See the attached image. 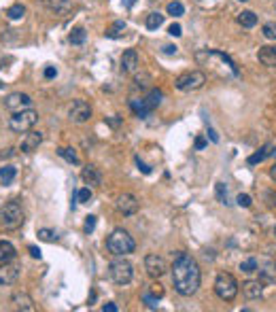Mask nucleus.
Listing matches in <instances>:
<instances>
[{
    "instance_id": "obj_1",
    "label": "nucleus",
    "mask_w": 276,
    "mask_h": 312,
    "mask_svg": "<svg viewBox=\"0 0 276 312\" xmlns=\"http://www.w3.org/2000/svg\"><path fill=\"white\" fill-rule=\"evenodd\" d=\"M200 280H202V272H200L196 259L183 251L177 253L172 261V285L179 295H193L200 289Z\"/></svg>"
},
{
    "instance_id": "obj_2",
    "label": "nucleus",
    "mask_w": 276,
    "mask_h": 312,
    "mask_svg": "<svg viewBox=\"0 0 276 312\" xmlns=\"http://www.w3.org/2000/svg\"><path fill=\"white\" fill-rule=\"evenodd\" d=\"M107 249L110 255L123 257V255H130V253L136 251V242L126 229H113V234L107 238Z\"/></svg>"
},
{
    "instance_id": "obj_3",
    "label": "nucleus",
    "mask_w": 276,
    "mask_h": 312,
    "mask_svg": "<svg viewBox=\"0 0 276 312\" xmlns=\"http://www.w3.org/2000/svg\"><path fill=\"white\" fill-rule=\"evenodd\" d=\"M23 225V210L21 206L11 200V202L0 206V227L4 229H17Z\"/></svg>"
},
{
    "instance_id": "obj_4",
    "label": "nucleus",
    "mask_w": 276,
    "mask_h": 312,
    "mask_svg": "<svg viewBox=\"0 0 276 312\" xmlns=\"http://www.w3.org/2000/svg\"><path fill=\"white\" fill-rule=\"evenodd\" d=\"M215 293L223 302H232L238 295V282L230 272H219L215 280Z\"/></svg>"
},
{
    "instance_id": "obj_5",
    "label": "nucleus",
    "mask_w": 276,
    "mask_h": 312,
    "mask_svg": "<svg viewBox=\"0 0 276 312\" xmlns=\"http://www.w3.org/2000/svg\"><path fill=\"white\" fill-rule=\"evenodd\" d=\"M37 121H38L37 110L23 109V110L13 113V117L9 119V128H11V132H15V134H26V132H30V129L34 128V123Z\"/></svg>"
},
{
    "instance_id": "obj_6",
    "label": "nucleus",
    "mask_w": 276,
    "mask_h": 312,
    "mask_svg": "<svg viewBox=\"0 0 276 312\" xmlns=\"http://www.w3.org/2000/svg\"><path fill=\"white\" fill-rule=\"evenodd\" d=\"M109 276L110 280L115 282V285H128V282L132 280L134 276V268L130 261H126V259H115V261L109 263Z\"/></svg>"
},
{
    "instance_id": "obj_7",
    "label": "nucleus",
    "mask_w": 276,
    "mask_h": 312,
    "mask_svg": "<svg viewBox=\"0 0 276 312\" xmlns=\"http://www.w3.org/2000/svg\"><path fill=\"white\" fill-rule=\"evenodd\" d=\"M204 83H206V74L200 73V70H189V73H183L177 76L174 87L179 92H193V90H200Z\"/></svg>"
},
{
    "instance_id": "obj_8",
    "label": "nucleus",
    "mask_w": 276,
    "mask_h": 312,
    "mask_svg": "<svg viewBox=\"0 0 276 312\" xmlns=\"http://www.w3.org/2000/svg\"><path fill=\"white\" fill-rule=\"evenodd\" d=\"M145 270H147V274H149L151 278H162V276L166 274V270H168V263H166V259H164L162 255L151 253V255L145 257Z\"/></svg>"
},
{
    "instance_id": "obj_9",
    "label": "nucleus",
    "mask_w": 276,
    "mask_h": 312,
    "mask_svg": "<svg viewBox=\"0 0 276 312\" xmlns=\"http://www.w3.org/2000/svg\"><path fill=\"white\" fill-rule=\"evenodd\" d=\"M90 117H92V107L85 100H74L73 107L68 109V119L73 123H85L90 121Z\"/></svg>"
},
{
    "instance_id": "obj_10",
    "label": "nucleus",
    "mask_w": 276,
    "mask_h": 312,
    "mask_svg": "<svg viewBox=\"0 0 276 312\" xmlns=\"http://www.w3.org/2000/svg\"><path fill=\"white\" fill-rule=\"evenodd\" d=\"M140 208V202L136 200V196H132V193H121L119 198H117V210H119L121 215L126 217H132L136 215Z\"/></svg>"
},
{
    "instance_id": "obj_11",
    "label": "nucleus",
    "mask_w": 276,
    "mask_h": 312,
    "mask_svg": "<svg viewBox=\"0 0 276 312\" xmlns=\"http://www.w3.org/2000/svg\"><path fill=\"white\" fill-rule=\"evenodd\" d=\"M30 104H32V98L28 96V93H21V92L9 93L7 100H4V107H7L9 110H13V113L23 110V109H30Z\"/></svg>"
},
{
    "instance_id": "obj_12",
    "label": "nucleus",
    "mask_w": 276,
    "mask_h": 312,
    "mask_svg": "<svg viewBox=\"0 0 276 312\" xmlns=\"http://www.w3.org/2000/svg\"><path fill=\"white\" fill-rule=\"evenodd\" d=\"M21 266L17 263H0V285H15L19 280Z\"/></svg>"
},
{
    "instance_id": "obj_13",
    "label": "nucleus",
    "mask_w": 276,
    "mask_h": 312,
    "mask_svg": "<svg viewBox=\"0 0 276 312\" xmlns=\"http://www.w3.org/2000/svg\"><path fill=\"white\" fill-rule=\"evenodd\" d=\"M138 54H136V49H126L123 51V55H121V73H136V68H138Z\"/></svg>"
},
{
    "instance_id": "obj_14",
    "label": "nucleus",
    "mask_w": 276,
    "mask_h": 312,
    "mask_svg": "<svg viewBox=\"0 0 276 312\" xmlns=\"http://www.w3.org/2000/svg\"><path fill=\"white\" fill-rule=\"evenodd\" d=\"M268 157H276V145H272V143H266L259 151L253 153V155H251L246 162H249V166H257V164H261L263 160H268Z\"/></svg>"
},
{
    "instance_id": "obj_15",
    "label": "nucleus",
    "mask_w": 276,
    "mask_h": 312,
    "mask_svg": "<svg viewBox=\"0 0 276 312\" xmlns=\"http://www.w3.org/2000/svg\"><path fill=\"white\" fill-rule=\"evenodd\" d=\"M40 143H43V134L40 132H26V136H23L19 149H21V153H32V151L38 149Z\"/></svg>"
},
{
    "instance_id": "obj_16",
    "label": "nucleus",
    "mask_w": 276,
    "mask_h": 312,
    "mask_svg": "<svg viewBox=\"0 0 276 312\" xmlns=\"http://www.w3.org/2000/svg\"><path fill=\"white\" fill-rule=\"evenodd\" d=\"M81 179L85 181V185H90V187H100L102 185V172L96 168V166H85L83 168V172H81Z\"/></svg>"
},
{
    "instance_id": "obj_17",
    "label": "nucleus",
    "mask_w": 276,
    "mask_h": 312,
    "mask_svg": "<svg viewBox=\"0 0 276 312\" xmlns=\"http://www.w3.org/2000/svg\"><path fill=\"white\" fill-rule=\"evenodd\" d=\"M257 60H259L263 66L274 68L276 66V47H272V45L259 47V51H257Z\"/></svg>"
},
{
    "instance_id": "obj_18",
    "label": "nucleus",
    "mask_w": 276,
    "mask_h": 312,
    "mask_svg": "<svg viewBox=\"0 0 276 312\" xmlns=\"http://www.w3.org/2000/svg\"><path fill=\"white\" fill-rule=\"evenodd\" d=\"M242 293H244L246 299H259L263 295L261 280H246V282H242Z\"/></svg>"
},
{
    "instance_id": "obj_19",
    "label": "nucleus",
    "mask_w": 276,
    "mask_h": 312,
    "mask_svg": "<svg viewBox=\"0 0 276 312\" xmlns=\"http://www.w3.org/2000/svg\"><path fill=\"white\" fill-rule=\"evenodd\" d=\"M259 280L261 285H276V263L270 261L263 266V270H259Z\"/></svg>"
},
{
    "instance_id": "obj_20",
    "label": "nucleus",
    "mask_w": 276,
    "mask_h": 312,
    "mask_svg": "<svg viewBox=\"0 0 276 312\" xmlns=\"http://www.w3.org/2000/svg\"><path fill=\"white\" fill-rule=\"evenodd\" d=\"M38 2L43 4L47 11H54V13H66L70 9L68 0H38Z\"/></svg>"
},
{
    "instance_id": "obj_21",
    "label": "nucleus",
    "mask_w": 276,
    "mask_h": 312,
    "mask_svg": "<svg viewBox=\"0 0 276 312\" xmlns=\"http://www.w3.org/2000/svg\"><path fill=\"white\" fill-rule=\"evenodd\" d=\"M17 255V251H15V246L9 242V240H0V263H9V261H13Z\"/></svg>"
},
{
    "instance_id": "obj_22",
    "label": "nucleus",
    "mask_w": 276,
    "mask_h": 312,
    "mask_svg": "<svg viewBox=\"0 0 276 312\" xmlns=\"http://www.w3.org/2000/svg\"><path fill=\"white\" fill-rule=\"evenodd\" d=\"M13 302L19 310H26V312H34V302L30 299V295H26V293H19L17 291L13 295Z\"/></svg>"
},
{
    "instance_id": "obj_23",
    "label": "nucleus",
    "mask_w": 276,
    "mask_h": 312,
    "mask_svg": "<svg viewBox=\"0 0 276 312\" xmlns=\"http://www.w3.org/2000/svg\"><path fill=\"white\" fill-rule=\"evenodd\" d=\"M130 109L134 110V115H136V117H140V119H145V117L151 113V109L147 107L145 98H143V100H136V98H132V100H130Z\"/></svg>"
},
{
    "instance_id": "obj_24",
    "label": "nucleus",
    "mask_w": 276,
    "mask_h": 312,
    "mask_svg": "<svg viewBox=\"0 0 276 312\" xmlns=\"http://www.w3.org/2000/svg\"><path fill=\"white\" fill-rule=\"evenodd\" d=\"M238 23L242 28H253V26H257V15L253 13V11H242V13H238Z\"/></svg>"
},
{
    "instance_id": "obj_25",
    "label": "nucleus",
    "mask_w": 276,
    "mask_h": 312,
    "mask_svg": "<svg viewBox=\"0 0 276 312\" xmlns=\"http://www.w3.org/2000/svg\"><path fill=\"white\" fill-rule=\"evenodd\" d=\"M15 176H17V170H15L13 166H4V168H0V183H2L4 187L13 183Z\"/></svg>"
},
{
    "instance_id": "obj_26",
    "label": "nucleus",
    "mask_w": 276,
    "mask_h": 312,
    "mask_svg": "<svg viewBox=\"0 0 276 312\" xmlns=\"http://www.w3.org/2000/svg\"><path fill=\"white\" fill-rule=\"evenodd\" d=\"M123 30H126V21H115L110 28H107L104 37L107 38H119V37H123Z\"/></svg>"
},
{
    "instance_id": "obj_27",
    "label": "nucleus",
    "mask_w": 276,
    "mask_h": 312,
    "mask_svg": "<svg viewBox=\"0 0 276 312\" xmlns=\"http://www.w3.org/2000/svg\"><path fill=\"white\" fill-rule=\"evenodd\" d=\"M162 98H164V93H162L160 90H151V92H149V96L145 98V102H147V107H149L151 110H153V109H157V107H160Z\"/></svg>"
},
{
    "instance_id": "obj_28",
    "label": "nucleus",
    "mask_w": 276,
    "mask_h": 312,
    "mask_svg": "<svg viewBox=\"0 0 276 312\" xmlns=\"http://www.w3.org/2000/svg\"><path fill=\"white\" fill-rule=\"evenodd\" d=\"M162 23H164V15L162 13H149L147 15V28H149V30H157Z\"/></svg>"
},
{
    "instance_id": "obj_29",
    "label": "nucleus",
    "mask_w": 276,
    "mask_h": 312,
    "mask_svg": "<svg viewBox=\"0 0 276 312\" xmlns=\"http://www.w3.org/2000/svg\"><path fill=\"white\" fill-rule=\"evenodd\" d=\"M23 15H26V7H23V4H13V7H9V11H7V17L13 21L21 19Z\"/></svg>"
},
{
    "instance_id": "obj_30",
    "label": "nucleus",
    "mask_w": 276,
    "mask_h": 312,
    "mask_svg": "<svg viewBox=\"0 0 276 312\" xmlns=\"http://www.w3.org/2000/svg\"><path fill=\"white\" fill-rule=\"evenodd\" d=\"M60 153V157H64L68 164H79V155L74 153V149H68V147H62V149H57Z\"/></svg>"
},
{
    "instance_id": "obj_31",
    "label": "nucleus",
    "mask_w": 276,
    "mask_h": 312,
    "mask_svg": "<svg viewBox=\"0 0 276 312\" xmlns=\"http://www.w3.org/2000/svg\"><path fill=\"white\" fill-rule=\"evenodd\" d=\"M215 193H217V200H219L221 204H230V196H227V185L225 183H217Z\"/></svg>"
},
{
    "instance_id": "obj_32",
    "label": "nucleus",
    "mask_w": 276,
    "mask_h": 312,
    "mask_svg": "<svg viewBox=\"0 0 276 312\" xmlns=\"http://www.w3.org/2000/svg\"><path fill=\"white\" fill-rule=\"evenodd\" d=\"M85 37H87V34H85L83 28H74V30L70 32L68 40H70L73 45H83V43H85Z\"/></svg>"
},
{
    "instance_id": "obj_33",
    "label": "nucleus",
    "mask_w": 276,
    "mask_h": 312,
    "mask_svg": "<svg viewBox=\"0 0 276 312\" xmlns=\"http://www.w3.org/2000/svg\"><path fill=\"white\" fill-rule=\"evenodd\" d=\"M240 270H242L244 274H253V272H257V259H255V257L244 259V261L240 263Z\"/></svg>"
},
{
    "instance_id": "obj_34",
    "label": "nucleus",
    "mask_w": 276,
    "mask_h": 312,
    "mask_svg": "<svg viewBox=\"0 0 276 312\" xmlns=\"http://www.w3.org/2000/svg\"><path fill=\"white\" fill-rule=\"evenodd\" d=\"M261 32H263V37H266L268 40H276V21H268V23H263Z\"/></svg>"
},
{
    "instance_id": "obj_35",
    "label": "nucleus",
    "mask_w": 276,
    "mask_h": 312,
    "mask_svg": "<svg viewBox=\"0 0 276 312\" xmlns=\"http://www.w3.org/2000/svg\"><path fill=\"white\" fill-rule=\"evenodd\" d=\"M38 240H43V242H55L57 236L54 229H38Z\"/></svg>"
},
{
    "instance_id": "obj_36",
    "label": "nucleus",
    "mask_w": 276,
    "mask_h": 312,
    "mask_svg": "<svg viewBox=\"0 0 276 312\" xmlns=\"http://www.w3.org/2000/svg\"><path fill=\"white\" fill-rule=\"evenodd\" d=\"M166 11H168V15H172V17H181L185 13V7L181 2H170Z\"/></svg>"
},
{
    "instance_id": "obj_37",
    "label": "nucleus",
    "mask_w": 276,
    "mask_h": 312,
    "mask_svg": "<svg viewBox=\"0 0 276 312\" xmlns=\"http://www.w3.org/2000/svg\"><path fill=\"white\" fill-rule=\"evenodd\" d=\"M77 200H79V204H87L92 200V189L90 187H83V189H79L77 191Z\"/></svg>"
},
{
    "instance_id": "obj_38",
    "label": "nucleus",
    "mask_w": 276,
    "mask_h": 312,
    "mask_svg": "<svg viewBox=\"0 0 276 312\" xmlns=\"http://www.w3.org/2000/svg\"><path fill=\"white\" fill-rule=\"evenodd\" d=\"M134 83H136V87H147V85L151 83V76L147 74V73H140V74L134 76Z\"/></svg>"
},
{
    "instance_id": "obj_39",
    "label": "nucleus",
    "mask_w": 276,
    "mask_h": 312,
    "mask_svg": "<svg viewBox=\"0 0 276 312\" xmlns=\"http://www.w3.org/2000/svg\"><path fill=\"white\" fill-rule=\"evenodd\" d=\"M143 299H145V304L149 306L151 310H153V308H157V299H160V297H155L151 291H145V293H143Z\"/></svg>"
},
{
    "instance_id": "obj_40",
    "label": "nucleus",
    "mask_w": 276,
    "mask_h": 312,
    "mask_svg": "<svg viewBox=\"0 0 276 312\" xmlns=\"http://www.w3.org/2000/svg\"><path fill=\"white\" fill-rule=\"evenodd\" d=\"M236 202L240 208H251V204H253V200H251V196H246V193H240V196L236 198Z\"/></svg>"
},
{
    "instance_id": "obj_41",
    "label": "nucleus",
    "mask_w": 276,
    "mask_h": 312,
    "mask_svg": "<svg viewBox=\"0 0 276 312\" xmlns=\"http://www.w3.org/2000/svg\"><path fill=\"white\" fill-rule=\"evenodd\" d=\"M93 227H96V217H93V215H87V217H85L83 232H85V234H92V232H93Z\"/></svg>"
},
{
    "instance_id": "obj_42",
    "label": "nucleus",
    "mask_w": 276,
    "mask_h": 312,
    "mask_svg": "<svg viewBox=\"0 0 276 312\" xmlns=\"http://www.w3.org/2000/svg\"><path fill=\"white\" fill-rule=\"evenodd\" d=\"M263 198H266V204L270 208H276V193L274 191H263Z\"/></svg>"
},
{
    "instance_id": "obj_43",
    "label": "nucleus",
    "mask_w": 276,
    "mask_h": 312,
    "mask_svg": "<svg viewBox=\"0 0 276 312\" xmlns=\"http://www.w3.org/2000/svg\"><path fill=\"white\" fill-rule=\"evenodd\" d=\"M168 34H170V37H181V34H183V28H181V23H172V26L168 28Z\"/></svg>"
},
{
    "instance_id": "obj_44",
    "label": "nucleus",
    "mask_w": 276,
    "mask_h": 312,
    "mask_svg": "<svg viewBox=\"0 0 276 312\" xmlns=\"http://www.w3.org/2000/svg\"><path fill=\"white\" fill-rule=\"evenodd\" d=\"M136 166H138V170L143 174H151V166H147L145 162H140V157H136Z\"/></svg>"
},
{
    "instance_id": "obj_45",
    "label": "nucleus",
    "mask_w": 276,
    "mask_h": 312,
    "mask_svg": "<svg viewBox=\"0 0 276 312\" xmlns=\"http://www.w3.org/2000/svg\"><path fill=\"white\" fill-rule=\"evenodd\" d=\"M206 145H208V140L204 138V136H198V138H196V143H193V147H196L198 151H202V149H204V147H206Z\"/></svg>"
},
{
    "instance_id": "obj_46",
    "label": "nucleus",
    "mask_w": 276,
    "mask_h": 312,
    "mask_svg": "<svg viewBox=\"0 0 276 312\" xmlns=\"http://www.w3.org/2000/svg\"><path fill=\"white\" fill-rule=\"evenodd\" d=\"M151 293H153L155 297H162L164 295V289H162V285H151V289H149Z\"/></svg>"
},
{
    "instance_id": "obj_47",
    "label": "nucleus",
    "mask_w": 276,
    "mask_h": 312,
    "mask_svg": "<svg viewBox=\"0 0 276 312\" xmlns=\"http://www.w3.org/2000/svg\"><path fill=\"white\" fill-rule=\"evenodd\" d=\"M55 74H57V70L54 66H47L45 68V79H55Z\"/></svg>"
},
{
    "instance_id": "obj_48",
    "label": "nucleus",
    "mask_w": 276,
    "mask_h": 312,
    "mask_svg": "<svg viewBox=\"0 0 276 312\" xmlns=\"http://www.w3.org/2000/svg\"><path fill=\"white\" fill-rule=\"evenodd\" d=\"M28 251H30V255H32L34 259H40V249H37V246H30Z\"/></svg>"
},
{
    "instance_id": "obj_49",
    "label": "nucleus",
    "mask_w": 276,
    "mask_h": 312,
    "mask_svg": "<svg viewBox=\"0 0 276 312\" xmlns=\"http://www.w3.org/2000/svg\"><path fill=\"white\" fill-rule=\"evenodd\" d=\"M102 310H104V312H117V306L109 302V304H104V306H102Z\"/></svg>"
},
{
    "instance_id": "obj_50",
    "label": "nucleus",
    "mask_w": 276,
    "mask_h": 312,
    "mask_svg": "<svg viewBox=\"0 0 276 312\" xmlns=\"http://www.w3.org/2000/svg\"><path fill=\"white\" fill-rule=\"evenodd\" d=\"M164 54H168V55L177 54V47H172V45H166V47H164Z\"/></svg>"
},
{
    "instance_id": "obj_51",
    "label": "nucleus",
    "mask_w": 276,
    "mask_h": 312,
    "mask_svg": "<svg viewBox=\"0 0 276 312\" xmlns=\"http://www.w3.org/2000/svg\"><path fill=\"white\" fill-rule=\"evenodd\" d=\"M208 136H210V140H213V143H219V136H217V132L213 128H208Z\"/></svg>"
},
{
    "instance_id": "obj_52",
    "label": "nucleus",
    "mask_w": 276,
    "mask_h": 312,
    "mask_svg": "<svg viewBox=\"0 0 276 312\" xmlns=\"http://www.w3.org/2000/svg\"><path fill=\"white\" fill-rule=\"evenodd\" d=\"M13 155V149H7V153H0V160H4V157H11Z\"/></svg>"
},
{
    "instance_id": "obj_53",
    "label": "nucleus",
    "mask_w": 276,
    "mask_h": 312,
    "mask_svg": "<svg viewBox=\"0 0 276 312\" xmlns=\"http://www.w3.org/2000/svg\"><path fill=\"white\" fill-rule=\"evenodd\" d=\"M134 2H136V0H123V4H126L128 9H132V7H134Z\"/></svg>"
},
{
    "instance_id": "obj_54",
    "label": "nucleus",
    "mask_w": 276,
    "mask_h": 312,
    "mask_svg": "<svg viewBox=\"0 0 276 312\" xmlns=\"http://www.w3.org/2000/svg\"><path fill=\"white\" fill-rule=\"evenodd\" d=\"M270 176H272V179L276 181V164H274V166H272V170H270Z\"/></svg>"
},
{
    "instance_id": "obj_55",
    "label": "nucleus",
    "mask_w": 276,
    "mask_h": 312,
    "mask_svg": "<svg viewBox=\"0 0 276 312\" xmlns=\"http://www.w3.org/2000/svg\"><path fill=\"white\" fill-rule=\"evenodd\" d=\"M274 236H276V227H274Z\"/></svg>"
},
{
    "instance_id": "obj_56",
    "label": "nucleus",
    "mask_w": 276,
    "mask_h": 312,
    "mask_svg": "<svg viewBox=\"0 0 276 312\" xmlns=\"http://www.w3.org/2000/svg\"><path fill=\"white\" fill-rule=\"evenodd\" d=\"M0 90H2V83H0Z\"/></svg>"
}]
</instances>
